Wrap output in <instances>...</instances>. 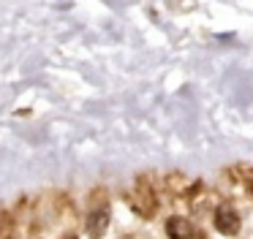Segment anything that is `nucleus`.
Masks as SVG:
<instances>
[{
	"label": "nucleus",
	"mask_w": 253,
	"mask_h": 239,
	"mask_svg": "<svg viewBox=\"0 0 253 239\" xmlns=\"http://www.w3.org/2000/svg\"><path fill=\"white\" fill-rule=\"evenodd\" d=\"M166 234L171 239H193L196 237V228L188 217H169L166 220Z\"/></svg>",
	"instance_id": "obj_2"
},
{
	"label": "nucleus",
	"mask_w": 253,
	"mask_h": 239,
	"mask_svg": "<svg viewBox=\"0 0 253 239\" xmlns=\"http://www.w3.org/2000/svg\"><path fill=\"white\" fill-rule=\"evenodd\" d=\"M215 228L220 234H237L240 231V217H237V212L231 206H218V212H215Z\"/></svg>",
	"instance_id": "obj_1"
},
{
	"label": "nucleus",
	"mask_w": 253,
	"mask_h": 239,
	"mask_svg": "<svg viewBox=\"0 0 253 239\" xmlns=\"http://www.w3.org/2000/svg\"><path fill=\"white\" fill-rule=\"evenodd\" d=\"M106 226H109V212L106 209H98V212H93V215L87 217V234L93 239H98L101 234L106 231Z\"/></svg>",
	"instance_id": "obj_3"
},
{
	"label": "nucleus",
	"mask_w": 253,
	"mask_h": 239,
	"mask_svg": "<svg viewBox=\"0 0 253 239\" xmlns=\"http://www.w3.org/2000/svg\"><path fill=\"white\" fill-rule=\"evenodd\" d=\"M66 239H77V237H66Z\"/></svg>",
	"instance_id": "obj_4"
}]
</instances>
